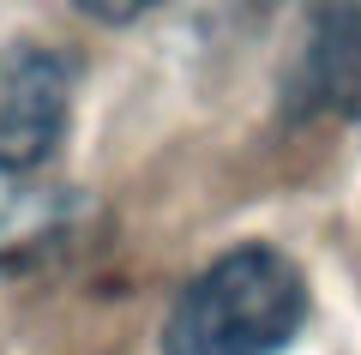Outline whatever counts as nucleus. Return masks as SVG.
<instances>
[{"label": "nucleus", "mask_w": 361, "mask_h": 355, "mask_svg": "<svg viewBox=\"0 0 361 355\" xmlns=\"http://www.w3.org/2000/svg\"><path fill=\"white\" fill-rule=\"evenodd\" d=\"M73 102V66L42 42L0 49V175H30L54 157Z\"/></svg>", "instance_id": "f03ea898"}, {"label": "nucleus", "mask_w": 361, "mask_h": 355, "mask_svg": "<svg viewBox=\"0 0 361 355\" xmlns=\"http://www.w3.org/2000/svg\"><path fill=\"white\" fill-rule=\"evenodd\" d=\"M90 18H103V25H133V18H145V13H157L163 0H78Z\"/></svg>", "instance_id": "7ed1b4c3"}, {"label": "nucleus", "mask_w": 361, "mask_h": 355, "mask_svg": "<svg viewBox=\"0 0 361 355\" xmlns=\"http://www.w3.org/2000/svg\"><path fill=\"white\" fill-rule=\"evenodd\" d=\"M307 325V277L277 247H229L163 319V355H277Z\"/></svg>", "instance_id": "f257e3e1"}]
</instances>
